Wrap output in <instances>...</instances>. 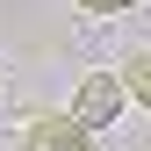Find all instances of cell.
<instances>
[{"label": "cell", "mask_w": 151, "mask_h": 151, "mask_svg": "<svg viewBox=\"0 0 151 151\" xmlns=\"http://www.w3.org/2000/svg\"><path fill=\"white\" fill-rule=\"evenodd\" d=\"M14 151H93V129H79L72 115H29L14 129Z\"/></svg>", "instance_id": "cell-2"}, {"label": "cell", "mask_w": 151, "mask_h": 151, "mask_svg": "<svg viewBox=\"0 0 151 151\" xmlns=\"http://www.w3.org/2000/svg\"><path fill=\"white\" fill-rule=\"evenodd\" d=\"M0 93H7V79H0Z\"/></svg>", "instance_id": "cell-5"}, {"label": "cell", "mask_w": 151, "mask_h": 151, "mask_svg": "<svg viewBox=\"0 0 151 151\" xmlns=\"http://www.w3.org/2000/svg\"><path fill=\"white\" fill-rule=\"evenodd\" d=\"M122 108H129L122 72H115V65H93V72H79V86H72V108H65V115L79 122V129H115Z\"/></svg>", "instance_id": "cell-1"}, {"label": "cell", "mask_w": 151, "mask_h": 151, "mask_svg": "<svg viewBox=\"0 0 151 151\" xmlns=\"http://www.w3.org/2000/svg\"><path fill=\"white\" fill-rule=\"evenodd\" d=\"M115 72H122V86H129V101H144V108H151V50H129V58H122Z\"/></svg>", "instance_id": "cell-3"}, {"label": "cell", "mask_w": 151, "mask_h": 151, "mask_svg": "<svg viewBox=\"0 0 151 151\" xmlns=\"http://www.w3.org/2000/svg\"><path fill=\"white\" fill-rule=\"evenodd\" d=\"M72 7H79V14H93V22H101V14H129V7H137V0H72Z\"/></svg>", "instance_id": "cell-4"}]
</instances>
